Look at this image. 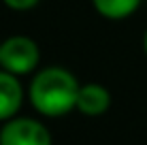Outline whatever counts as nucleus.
Masks as SVG:
<instances>
[{
  "label": "nucleus",
  "mask_w": 147,
  "mask_h": 145,
  "mask_svg": "<svg viewBox=\"0 0 147 145\" xmlns=\"http://www.w3.org/2000/svg\"><path fill=\"white\" fill-rule=\"evenodd\" d=\"M2 2L9 9H13V11H30V9L36 7L40 0H2Z\"/></svg>",
  "instance_id": "7"
},
{
  "label": "nucleus",
  "mask_w": 147,
  "mask_h": 145,
  "mask_svg": "<svg viewBox=\"0 0 147 145\" xmlns=\"http://www.w3.org/2000/svg\"><path fill=\"white\" fill-rule=\"evenodd\" d=\"M0 145H51V137L36 119L11 117L0 130Z\"/></svg>",
  "instance_id": "3"
},
{
  "label": "nucleus",
  "mask_w": 147,
  "mask_h": 145,
  "mask_svg": "<svg viewBox=\"0 0 147 145\" xmlns=\"http://www.w3.org/2000/svg\"><path fill=\"white\" fill-rule=\"evenodd\" d=\"M40 49L34 38L15 34L0 43V68L13 75H28L38 66Z\"/></svg>",
  "instance_id": "2"
},
{
  "label": "nucleus",
  "mask_w": 147,
  "mask_h": 145,
  "mask_svg": "<svg viewBox=\"0 0 147 145\" xmlns=\"http://www.w3.org/2000/svg\"><path fill=\"white\" fill-rule=\"evenodd\" d=\"M143 49H145V56H147V32H145V36H143Z\"/></svg>",
  "instance_id": "8"
},
{
  "label": "nucleus",
  "mask_w": 147,
  "mask_h": 145,
  "mask_svg": "<svg viewBox=\"0 0 147 145\" xmlns=\"http://www.w3.org/2000/svg\"><path fill=\"white\" fill-rule=\"evenodd\" d=\"M79 81L70 71L60 66H47L34 75L30 83V103L38 113L47 117H60L77 109Z\"/></svg>",
  "instance_id": "1"
},
{
  "label": "nucleus",
  "mask_w": 147,
  "mask_h": 145,
  "mask_svg": "<svg viewBox=\"0 0 147 145\" xmlns=\"http://www.w3.org/2000/svg\"><path fill=\"white\" fill-rule=\"evenodd\" d=\"M141 2L143 0H92L98 15H102L105 19H111V22L130 17L141 7Z\"/></svg>",
  "instance_id": "6"
},
{
  "label": "nucleus",
  "mask_w": 147,
  "mask_h": 145,
  "mask_svg": "<svg viewBox=\"0 0 147 145\" xmlns=\"http://www.w3.org/2000/svg\"><path fill=\"white\" fill-rule=\"evenodd\" d=\"M109 107H111V94L105 86H100V83H85V86L79 88L77 109L83 115H90V117L102 115Z\"/></svg>",
  "instance_id": "5"
},
{
  "label": "nucleus",
  "mask_w": 147,
  "mask_h": 145,
  "mask_svg": "<svg viewBox=\"0 0 147 145\" xmlns=\"http://www.w3.org/2000/svg\"><path fill=\"white\" fill-rule=\"evenodd\" d=\"M24 103V88L17 75L0 68V122H9Z\"/></svg>",
  "instance_id": "4"
}]
</instances>
